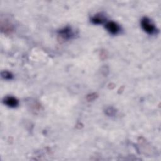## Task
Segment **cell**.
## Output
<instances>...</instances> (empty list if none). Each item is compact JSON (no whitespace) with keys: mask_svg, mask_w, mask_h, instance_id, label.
Wrapping results in <instances>:
<instances>
[{"mask_svg":"<svg viewBox=\"0 0 161 161\" xmlns=\"http://www.w3.org/2000/svg\"><path fill=\"white\" fill-rule=\"evenodd\" d=\"M141 26L143 30L148 34H153L156 31V28L153 23L147 17H144L141 20Z\"/></svg>","mask_w":161,"mask_h":161,"instance_id":"obj_1","label":"cell"},{"mask_svg":"<svg viewBox=\"0 0 161 161\" xmlns=\"http://www.w3.org/2000/svg\"><path fill=\"white\" fill-rule=\"evenodd\" d=\"M105 27L109 33H111V34H113V35L117 34L120 30V28H119V25L114 21L108 22L106 23Z\"/></svg>","mask_w":161,"mask_h":161,"instance_id":"obj_2","label":"cell"},{"mask_svg":"<svg viewBox=\"0 0 161 161\" xmlns=\"http://www.w3.org/2000/svg\"><path fill=\"white\" fill-rule=\"evenodd\" d=\"M58 35L63 39L68 40L72 37V36L73 35V33L71 28L69 26H67L64 28L63 29H61L58 31Z\"/></svg>","mask_w":161,"mask_h":161,"instance_id":"obj_3","label":"cell"},{"mask_svg":"<svg viewBox=\"0 0 161 161\" xmlns=\"http://www.w3.org/2000/svg\"><path fill=\"white\" fill-rule=\"evenodd\" d=\"M4 103L11 108H15L18 105V101L13 96H7L4 99Z\"/></svg>","mask_w":161,"mask_h":161,"instance_id":"obj_4","label":"cell"},{"mask_svg":"<svg viewBox=\"0 0 161 161\" xmlns=\"http://www.w3.org/2000/svg\"><path fill=\"white\" fill-rule=\"evenodd\" d=\"M104 21V18L99 14H97L96 16H94L92 19H91V21L94 23V24H101L102 23L103 21Z\"/></svg>","mask_w":161,"mask_h":161,"instance_id":"obj_5","label":"cell"},{"mask_svg":"<svg viewBox=\"0 0 161 161\" xmlns=\"http://www.w3.org/2000/svg\"><path fill=\"white\" fill-rule=\"evenodd\" d=\"M2 77L6 79H11L12 78V74L8 72V71H4L1 73Z\"/></svg>","mask_w":161,"mask_h":161,"instance_id":"obj_6","label":"cell"}]
</instances>
